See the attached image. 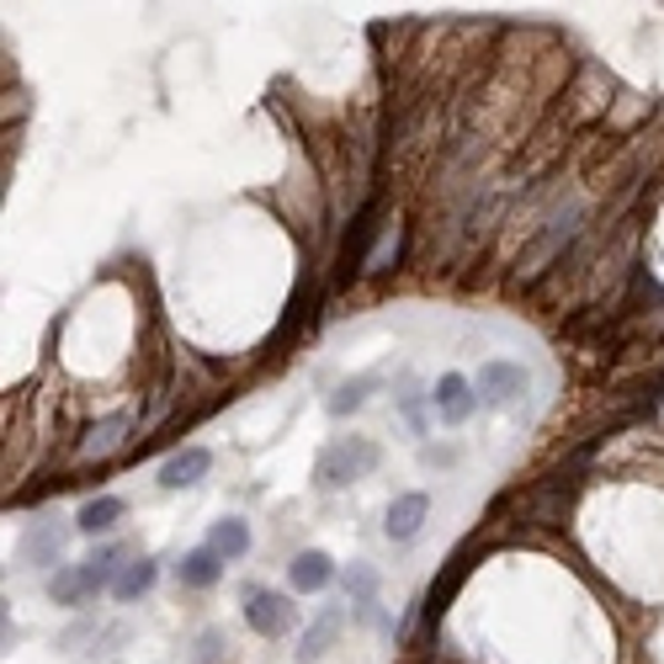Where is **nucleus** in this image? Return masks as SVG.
<instances>
[{
	"label": "nucleus",
	"instance_id": "obj_6",
	"mask_svg": "<svg viewBox=\"0 0 664 664\" xmlns=\"http://www.w3.org/2000/svg\"><path fill=\"white\" fill-rule=\"evenodd\" d=\"M426 516H430L426 495H399L394 505H388V516H383V532H388L394 543H409V537H420Z\"/></svg>",
	"mask_w": 664,
	"mask_h": 664
},
{
	"label": "nucleus",
	"instance_id": "obj_10",
	"mask_svg": "<svg viewBox=\"0 0 664 664\" xmlns=\"http://www.w3.org/2000/svg\"><path fill=\"white\" fill-rule=\"evenodd\" d=\"M346 627V612L340 606H330V612H319V617L309 622V633H304V643H298V660L309 664V660H319V654H330V643H335V633Z\"/></svg>",
	"mask_w": 664,
	"mask_h": 664
},
{
	"label": "nucleus",
	"instance_id": "obj_4",
	"mask_svg": "<svg viewBox=\"0 0 664 664\" xmlns=\"http://www.w3.org/2000/svg\"><path fill=\"white\" fill-rule=\"evenodd\" d=\"M430 404H436V415H442L447 426H463L478 409V388L468 378L447 373V378H436V388H430Z\"/></svg>",
	"mask_w": 664,
	"mask_h": 664
},
{
	"label": "nucleus",
	"instance_id": "obj_12",
	"mask_svg": "<svg viewBox=\"0 0 664 664\" xmlns=\"http://www.w3.org/2000/svg\"><path fill=\"white\" fill-rule=\"evenodd\" d=\"M155 579H160V564H155V558H133V564H122V569H118V585H112V595L128 606V601H139V595L155 591Z\"/></svg>",
	"mask_w": 664,
	"mask_h": 664
},
{
	"label": "nucleus",
	"instance_id": "obj_2",
	"mask_svg": "<svg viewBox=\"0 0 664 664\" xmlns=\"http://www.w3.org/2000/svg\"><path fill=\"white\" fill-rule=\"evenodd\" d=\"M245 622H250V633H261V638H283L287 627L298 622L293 612V601L283 591H250L245 595Z\"/></svg>",
	"mask_w": 664,
	"mask_h": 664
},
{
	"label": "nucleus",
	"instance_id": "obj_18",
	"mask_svg": "<svg viewBox=\"0 0 664 664\" xmlns=\"http://www.w3.org/2000/svg\"><path fill=\"white\" fill-rule=\"evenodd\" d=\"M346 595H351V606H373V595H378V574L367 569V564H351V569H346Z\"/></svg>",
	"mask_w": 664,
	"mask_h": 664
},
{
	"label": "nucleus",
	"instance_id": "obj_16",
	"mask_svg": "<svg viewBox=\"0 0 664 664\" xmlns=\"http://www.w3.org/2000/svg\"><path fill=\"white\" fill-rule=\"evenodd\" d=\"M122 430H128V415H112V420H101V426L91 430V442L80 447V463H91V457H107V452L122 442Z\"/></svg>",
	"mask_w": 664,
	"mask_h": 664
},
{
	"label": "nucleus",
	"instance_id": "obj_9",
	"mask_svg": "<svg viewBox=\"0 0 664 664\" xmlns=\"http://www.w3.org/2000/svg\"><path fill=\"white\" fill-rule=\"evenodd\" d=\"M176 574H181V585H191V591H208V585L224 579V558H218L214 547H191L187 558L176 564Z\"/></svg>",
	"mask_w": 664,
	"mask_h": 664
},
{
	"label": "nucleus",
	"instance_id": "obj_17",
	"mask_svg": "<svg viewBox=\"0 0 664 664\" xmlns=\"http://www.w3.org/2000/svg\"><path fill=\"white\" fill-rule=\"evenodd\" d=\"M373 373H361V378H351V383H340V388H335L330 394V415H351V409H361V399H367V394H373Z\"/></svg>",
	"mask_w": 664,
	"mask_h": 664
},
{
	"label": "nucleus",
	"instance_id": "obj_7",
	"mask_svg": "<svg viewBox=\"0 0 664 664\" xmlns=\"http://www.w3.org/2000/svg\"><path fill=\"white\" fill-rule=\"evenodd\" d=\"M65 558V526L53 522H32L22 537V564H32V569H48V564H59Z\"/></svg>",
	"mask_w": 664,
	"mask_h": 664
},
{
	"label": "nucleus",
	"instance_id": "obj_15",
	"mask_svg": "<svg viewBox=\"0 0 664 664\" xmlns=\"http://www.w3.org/2000/svg\"><path fill=\"white\" fill-rule=\"evenodd\" d=\"M118 547H96L91 558L80 564V574H86V585H91V595H101L107 585H118Z\"/></svg>",
	"mask_w": 664,
	"mask_h": 664
},
{
	"label": "nucleus",
	"instance_id": "obj_11",
	"mask_svg": "<svg viewBox=\"0 0 664 664\" xmlns=\"http://www.w3.org/2000/svg\"><path fill=\"white\" fill-rule=\"evenodd\" d=\"M208 547H214L224 564H235V558L250 553V526L239 522V516H224V522H214V532H208Z\"/></svg>",
	"mask_w": 664,
	"mask_h": 664
},
{
	"label": "nucleus",
	"instance_id": "obj_8",
	"mask_svg": "<svg viewBox=\"0 0 664 664\" xmlns=\"http://www.w3.org/2000/svg\"><path fill=\"white\" fill-rule=\"evenodd\" d=\"M287 579H293V591L298 595L325 591V585L335 579V558L330 553H319V547H309V553H298V558L287 564Z\"/></svg>",
	"mask_w": 664,
	"mask_h": 664
},
{
	"label": "nucleus",
	"instance_id": "obj_13",
	"mask_svg": "<svg viewBox=\"0 0 664 664\" xmlns=\"http://www.w3.org/2000/svg\"><path fill=\"white\" fill-rule=\"evenodd\" d=\"M122 522V499L118 495H96L80 505V516H75V526L86 532V537H101V532H112V526Z\"/></svg>",
	"mask_w": 664,
	"mask_h": 664
},
{
	"label": "nucleus",
	"instance_id": "obj_14",
	"mask_svg": "<svg viewBox=\"0 0 664 664\" xmlns=\"http://www.w3.org/2000/svg\"><path fill=\"white\" fill-rule=\"evenodd\" d=\"M48 595H53V606H80V601L91 595V585H86L80 564H70V569L53 574V579H48Z\"/></svg>",
	"mask_w": 664,
	"mask_h": 664
},
{
	"label": "nucleus",
	"instance_id": "obj_5",
	"mask_svg": "<svg viewBox=\"0 0 664 664\" xmlns=\"http://www.w3.org/2000/svg\"><path fill=\"white\" fill-rule=\"evenodd\" d=\"M214 468V452L208 447H181L176 457L160 463V489H191V484H202Z\"/></svg>",
	"mask_w": 664,
	"mask_h": 664
},
{
	"label": "nucleus",
	"instance_id": "obj_3",
	"mask_svg": "<svg viewBox=\"0 0 664 664\" xmlns=\"http://www.w3.org/2000/svg\"><path fill=\"white\" fill-rule=\"evenodd\" d=\"M474 388H478V399H484V404L505 409V404H516L526 394V373L516 367V361H484V367H478V378H474Z\"/></svg>",
	"mask_w": 664,
	"mask_h": 664
},
{
	"label": "nucleus",
	"instance_id": "obj_1",
	"mask_svg": "<svg viewBox=\"0 0 664 664\" xmlns=\"http://www.w3.org/2000/svg\"><path fill=\"white\" fill-rule=\"evenodd\" d=\"M383 452L373 436H346V442H335V447L319 452V463H314V484L319 489H346L356 478L378 474Z\"/></svg>",
	"mask_w": 664,
	"mask_h": 664
}]
</instances>
